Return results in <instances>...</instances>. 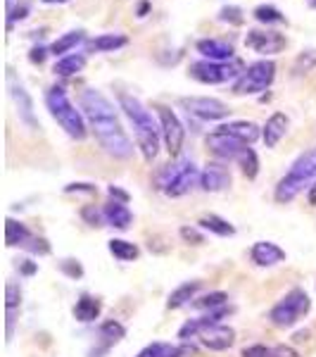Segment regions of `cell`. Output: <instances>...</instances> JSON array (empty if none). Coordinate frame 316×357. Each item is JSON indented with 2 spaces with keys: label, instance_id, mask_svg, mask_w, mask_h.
<instances>
[{
  "label": "cell",
  "instance_id": "obj_1",
  "mask_svg": "<svg viewBox=\"0 0 316 357\" xmlns=\"http://www.w3.org/2000/svg\"><path fill=\"white\" fill-rule=\"evenodd\" d=\"M81 110L84 117L88 119L90 129L102 146V151L117 160H129L134 155V143L126 136L124 126L119 124L117 110L100 91L86 89L81 93Z\"/></svg>",
  "mask_w": 316,
  "mask_h": 357
},
{
  "label": "cell",
  "instance_id": "obj_2",
  "mask_svg": "<svg viewBox=\"0 0 316 357\" xmlns=\"http://www.w3.org/2000/svg\"><path fill=\"white\" fill-rule=\"evenodd\" d=\"M119 107L129 117V122L134 124L136 134V146L141 151L145 162H152L159 153V138H162V126L155 122L152 112L143 105L138 98L129 93H119Z\"/></svg>",
  "mask_w": 316,
  "mask_h": 357
},
{
  "label": "cell",
  "instance_id": "obj_3",
  "mask_svg": "<svg viewBox=\"0 0 316 357\" xmlns=\"http://www.w3.org/2000/svg\"><path fill=\"white\" fill-rule=\"evenodd\" d=\"M312 181H316V148L302 153L292 162L288 174L276 183V191H274L276 203H292Z\"/></svg>",
  "mask_w": 316,
  "mask_h": 357
},
{
  "label": "cell",
  "instance_id": "obj_4",
  "mask_svg": "<svg viewBox=\"0 0 316 357\" xmlns=\"http://www.w3.org/2000/svg\"><path fill=\"white\" fill-rule=\"evenodd\" d=\"M45 105H48V112L53 114L55 122L65 129L67 136H72L74 141H84L88 136V126H86L81 110H77L72 105V100L67 98V91L62 86H53L45 93Z\"/></svg>",
  "mask_w": 316,
  "mask_h": 357
},
{
  "label": "cell",
  "instance_id": "obj_5",
  "mask_svg": "<svg viewBox=\"0 0 316 357\" xmlns=\"http://www.w3.org/2000/svg\"><path fill=\"white\" fill-rule=\"evenodd\" d=\"M200 174L198 167H195L191 160H176L171 165H164L162 172L155 176V183H157L159 191H164V195L169 198H181L188 191H193L195 186L200 183Z\"/></svg>",
  "mask_w": 316,
  "mask_h": 357
},
{
  "label": "cell",
  "instance_id": "obj_6",
  "mask_svg": "<svg viewBox=\"0 0 316 357\" xmlns=\"http://www.w3.org/2000/svg\"><path fill=\"white\" fill-rule=\"evenodd\" d=\"M309 310H312V301H309L307 291L292 289L274 305L271 312H269V319H271V324L278 326V329H292Z\"/></svg>",
  "mask_w": 316,
  "mask_h": 357
},
{
  "label": "cell",
  "instance_id": "obj_7",
  "mask_svg": "<svg viewBox=\"0 0 316 357\" xmlns=\"http://www.w3.org/2000/svg\"><path fill=\"white\" fill-rule=\"evenodd\" d=\"M245 72L243 62L240 60H228V62H212V60H200L191 65V77L195 82L207 84V86H216V84H228V82H238L240 74Z\"/></svg>",
  "mask_w": 316,
  "mask_h": 357
},
{
  "label": "cell",
  "instance_id": "obj_8",
  "mask_svg": "<svg viewBox=\"0 0 316 357\" xmlns=\"http://www.w3.org/2000/svg\"><path fill=\"white\" fill-rule=\"evenodd\" d=\"M276 79V65L271 60H260L252 62V65L240 74V79L233 84L235 96H255L267 91Z\"/></svg>",
  "mask_w": 316,
  "mask_h": 357
},
{
  "label": "cell",
  "instance_id": "obj_9",
  "mask_svg": "<svg viewBox=\"0 0 316 357\" xmlns=\"http://www.w3.org/2000/svg\"><path fill=\"white\" fill-rule=\"evenodd\" d=\"M155 110H157L159 126H162V141H164L166 151H169L171 158H176V155L181 153V148H183V138H186V129H183L181 119L176 117V112L171 110V107H166V105H155Z\"/></svg>",
  "mask_w": 316,
  "mask_h": 357
},
{
  "label": "cell",
  "instance_id": "obj_10",
  "mask_svg": "<svg viewBox=\"0 0 316 357\" xmlns=\"http://www.w3.org/2000/svg\"><path fill=\"white\" fill-rule=\"evenodd\" d=\"M181 107L193 117H200L205 122H216V119L228 117V105L216 98H207V96H191V98H181Z\"/></svg>",
  "mask_w": 316,
  "mask_h": 357
},
{
  "label": "cell",
  "instance_id": "obj_11",
  "mask_svg": "<svg viewBox=\"0 0 316 357\" xmlns=\"http://www.w3.org/2000/svg\"><path fill=\"white\" fill-rule=\"evenodd\" d=\"M8 89H10V96H13V100L17 105V114H19L22 122L26 126H31V129H38V119H36V112H33L31 96L26 93V89L22 86V82L15 79L13 69H8Z\"/></svg>",
  "mask_w": 316,
  "mask_h": 357
},
{
  "label": "cell",
  "instance_id": "obj_12",
  "mask_svg": "<svg viewBox=\"0 0 316 357\" xmlns=\"http://www.w3.org/2000/svg\"><path fill=\"white\" fill-rule=\"evenodd\" d=\"M245 45L260 55H276L288 45V38L278 31H260V29H252V31H248V36H245Z\"/></svg>",
  "mask_w": 316,
  "mask_h": 357
},
{
  "label": "cell",
  "instance_id": "obj_13",
  "mask_svg": "<svg viewBox=\"0 0 316 357\" xmlns=\"http://www.w3.org/2000/svg\"><path fill=\"white\" fill-rule=\"evenodd\" d=\"M207 148L219 160H238L248 146H245L243 141H238V138H233L231 134H226L223 129H219L207 136Z\"/></svg>",
  "mask_w": 316,
  "mask_h": 357
},
{
  "label": "cell",
  "instance_id": "obj_14",
  "mask_svg": "<svg viewBox=\"0 0 316 357\" xmlns=\"http://www.w3.org/2000/svg\"><path fill=\"white\" fill-rule=\"evenodd\" d=\"M200 343H203L207 350L223 353V350H228L235 343V329L228 324H214L200 333Z\"/></svg>",
  "mask_w": 316,
  "mask_h": 357
},
{
  "label": "cell",
  "instance_id": "obj_15",
  "mask_svg": "<svg viewBox=\"0 0 316 357\" xmlns=\"http://www.w3.org/2000/svg\"><path fill=\"white\" fill-rule=\"evenodd\" d=\"M200 186H203V191L207 193L226 191V188L231 186V172L221 162H210L203 169V174H200Z\"/></svg>",
  "mask_w": 316,
  "mask_h": 357
},
{
  "label": "cell",
  "instance_id": "obj_16",
  "mask_svg": "<svg viewBox=\"0 0 316 357\" xmlns=\"http://www.w3.org/2000/svg\"><path fill=\"white\" fill-rule=\"evenodd\" d=\"M250 257L257 267H276V264L285 262V250L276 245L274 241H257L250 248Z\"/></svg>",
  "mask_w": 316,
  "mask_h": 357
},
{
  "label": "cell",
  "instance_id": "obj_17",
  "mask_svg": "<svg viewBox=\"0 0 316 357\" xmlns=\"http://www.w3.org/2000/svg\"><path fill=\"white\" fill-rule=\"evenodd\" d=\"M288 126H290V119L285 117L283 112H274L271 117L267 119L262 129V138H264V146L267 148H276L281 143V138L288 134Z\"/></svg>",
  "mask_w": 316,
  "mask_h": 357
},
{
  "label": "cell",
  "instance_id": "obj_18",
  "mask_svg": "<svg viewBox=\"0 0 316 357\" xmlns=\"http://www.w3.org/2000/svg\"><path fill=\"white\" fill-rule=\"evenodd\" d=\"M198 53L205 55V60L212 62H228L233 60V45L226 41H216V38H203L198 41Z\"/></svg>",
  "mask_w": 316,
  "mask_h": 357
},
{
  "label": "cell",
  "instance_id": "obj_19",
  "mask_svg": "<svg viewBox=\"0 0 316 357\" xmlns=\"http://www.w3.org/2000/svg\"><path fill=\"white\" fill-rule=\"evenodd\" d=\"M102 215H105V224L119 229V231H126L134 222V215L126 207V203H119V200H110L105 207H102Z\"/></svg>",
  "mask_w": 316,
  "mask_h": 357
},
{
  "label": "cell",
  "instance_id": "obj_20",
  "mask_svg": "<svg viewBox=\"0 0 316 357\" xmlns=\"http://www.w3.org/2000/svg\"><path fill=\"white\" fill-rule=\"evenodd\" d=\"M100 312H102V303L97 301L95 296H90V293H81L77 305H74V317H77V321H81V324L95 321L97 317H100Z\"/></svg>",
  "mask_w": 316,
  "mask_h": 357
},
{
  "label": "cell",
  "instance_id": "obj_21",
  "mask_svg": "<svg viewBox=\"0 0 316 357\" xmlns=\"http://www.w3.org/2000/svg\"><path fill=\"white\" fill-rule=\"evenodd\" d=\"M129 38L124 33H100V36L86 41V50L88 53H114V50L124 48Z\"/></svg>",
  "mask_w": 316,
  "mask_h": 357
},
{
  "label": "cell",
  "instance_id": "obj_22",
  "mask_svg": "<svg viewBox=\"0 0 316 357\" xmlns=\"http://www.w3.org/2000/svg\"><path fill=\"white\" fill-rule=\"evenodd\" d=\"M31 238H33V234L29 231L26 224L17 222V220H13V217L5 220V245L8 248H17V245L26 248L29 243H31Z\"/></svg>",
  "mask_w": 316,
  "mask_h": 357
},
{
  "label": "cell",
  "instance_id": "obj_23",
  "mask_svg": "<svg viewBox=\"0 0 316 357\" xmlns=\"http://www.w3.org/2000/svg\"><path fill=\"white\" fill-rule=\"evenodd\" d=\"M200 289H203V281H186V284H181L179 289H174L169 293V298H166V310H179L183 305L195 301Z\"/></svg>",
  "mask_w": 316,
  "mask_h": 357
},
{
  "label": "cell",
  "instance_id": "obj_24",
  "mask_svg": "<svg viewBox=\"0 0 316 357\" xmlns=\"http://www.w3.org/2000/svg\"><path fill=\"white\" fill-rule=\"evenodd\" d=\"M219 129H223L226 134H231L233 138H238V141H243L245 146L255 143L257 138L262 136L260 126H257L255 122H228V124L219 126Z\"/></svg>",
  "mask_w": 316,
  "mask_h": 357
},
{
  "label": "cell",
  "instance_id": "obj_25",
  "mask_svg": "<svg viewBox=\"0 0 316 357\" xmlns=\"http://www.w3.org/2000/svg\"><path fill=\"white\" fill-rule=\"evenodd\" d=\"M198 229H203V231H210L214 236H221V238H228V236L235 234V227L228 220H223L219 215H203L198 220Z\"/></svg>",
  "mask_w": 316,
  "mask_h": 357
},
{
  "label": "cell",
  "instance_id": "obj_26",
  "mask_svg": "<svg viewBox=\"0 0 316 357\" xmlns=\"http://www.w3.org/2000/svg\"><path fill=\"white\" fill-rule=\"evenodd\" d=\"M107 250H110L114 260H119V262H134L138 260V255H141L138 245L124 238H112L110 243H107Z\"/></svg>",
  "mask_w": 316,
  "mask_h": 357
},
{
  "label": "cell",
  "instance_id": "obj_27",
  "mask_svg": "<svg viewBox=\"0 0 316 357\" xmlns=\"http://www.w3.org/2000/svg\"><path fill=\"white\" fill-rule=\"evenodd\" d=\"M84 67H86V55L77 53V55H65V57H60L53 72L57 74V77H74V74H79Z\"/></svg>",
  "mask_w": 316,
  "mask_h": 357
},
{
  "label": "cell",
  "instance_id": "obj_28",
  "mask_svg": "<svg viewBox=\"0 0 316 357\" xmlns=\"http://www.w3.org/2000/svg\"><path fill=\"white\" fill-rule=\"evenodd\" d=\"M226 303H228L226 293H223V291H212V293H207V296H203V298H195L191 305H193V307H198V310H207V312H212V310L226 307Z\"/></svg>",
  "mask_w": 316,
  "mask_h": 357
},
{
  "label": "cell",
  "instance_id": "obj_29",
  "mask_svg": "<svg viewBox=\"0 0 316 357\" xmlns=\"http://www.w3.org/2000/svg\"><path fill=\"white\" fill-rule=\"evenodd\" d=\"M84 38H86L84 31H69V33L60 36L53 45H50V53H53V55H65V53H69V50L77 48V45L81 43Z\"/></svg>",
  "mask_w": 316,
  "mask_h": 357
},
{
  "label": "cell",
  "instance_id": "obj_30",
  "mask_svg": "<svg viewBox=\"0 0 316 357\" xmlns=\"http://www.w3.org/2000/svg\"><path fill=\"white\" fill-rule=\"evenodd\" d=\"M255 20L260 24H283L285 17L281 10H276L274 5H257L255 8Z\"/></svg>",
  "mask_w": 316,
  "mask_h": 357
},
{
  "label": "cell",
  "instance_id": "obj_31",
  "mask_svg": "<svg viewBox=\"0 0 316 357\" xmlns=\"http://www.w3.org/2000/svg\"><path fill=\"white\" fill-rule=\"evenodd\" d=\"M235 162L240 165V169H243V174L248 178H257V174H260V160H257V153L252 148H245L243 155Z\"/></svg>",
  "mask_w": 316,
  "mask_h": 357
},
{
  "label": "cell",
  "instance_id": "obj_32",
  "mask_svg": "<svg viewBox=\"0 0 316 357\" xmlns=\"http://www.w3.org/2000/svg\"><path fill=\"white\" fill-rule=\"evenodd\" d=\"M100 336L112 343H117L126 336V329H124V324H119V321L107 319V321H102V326H100Z\"/></svg>",
  "mask_w": 316,
  "mask_h": 357
},
{
  "label": "cell",
  "instance_id": "obj_33",
  "mask_svg": "<svg viewBox=\"0 0 316 357\" xmlns=\"http://www.w3.org/2000/svg\"><path fill=\"white\" fill-rule=\"evenodd\" d=\"M316 67V50H304V53L297 55L295 65H292V72L295 74H307L312 72V69Z\"/></svg>",
  "mask_w": 316,
  "mask_h": 357
},
{
  "label": "cell",
  "instance_id": "obj_34",
  "mask_svg": "<svg viewBox=\"0 0 316 357\" xmlns=\"http://www.w3.org/2000/svg\"><path fill=\"white\" fill-rule=\"evenodd\" d=\"M29 10H31V5H29V3L13 5V0H8V29H13L15 22L26 20V17H29Z\"/></svg>",
  "mask_w": 316,
  "mask_h": 357
},
{
  "label": "cell",
  "instance_id": "obj_35",
  "mask_svg": "<svg viewBox=\"0 0 316 357\" xmlns=\"http://www.w3.org/2000/svg\"><path fill=\"white\" fill-rule=\"evenodd\" d=\"M219 22H223V24H233V26H240L245 22L243 17V10L235 8V5H226V8L219 10Z\"/></svg>",
  "mask_w": 316,
  "mask_h": 357
},
{
  "label": "cell",
  "instance_id": "obj_36",
  "mask_svg": "<svg viewBox=\"0 0 316 357\" xmlns=\"http://www.w3.org/2000/svg\"><path fill=\"white\" fill-rule=\"evenodd\" d=\"M19 305H22V289L10 281V284L5 286V310H8V312H15Z\"/></svg>",
  "mask_w": 316,
  "mask_h": 357
},
{
  "label": "cell",
  "instance_id": "obj_37",
  "mask_svg": "<svg viewBox=\"0 0 316 357\" xmlns=\"http://www.w3.org/2000/svg\"><path fill=\"white\" fill-rule=\"evenodd\" d=\"M179 234H181V238L186 241L188 245H203L205 243L203 231H200V229H195V227H181Z\"/></svg>",
  "mask_w": 316,
  "mask_h": 357
},
{
  "label": "cell",
  "instance_id": "obj_38",
  "mask_svg": "<svg viewBox=\"0 0 316 357\" xmlns=\"http://www.w3.org/2000/svg\"><path fill=\"white\" fill-rule=\"evenodd\" d=\"M240 357H274V345H248V348H243Z\"/></svg>",
  "mask_w": 316,
  "mask_h": 357
},
{
  "label": "cell",
  "instance_id": "obj_39",
  "mask_svg": "<svg viewBox=\"0 0 316 357\" xmlns=\"http://www.w3.org/2000/svg\"><path fill=\"white\" fill-rule=\"evenodd\" d=\"M81 217L90 224V227H100V224L105 222V215H102V210H95V207H84Z\"/></svg>",
  "mask_w": 316,
  "mask_h": 357
},
{
  "label": "cell",
  "instance_id": "obj_40",
  "mask_svg": "<svg viewBox=\"0 0 316 357\" xmlns=\"http://www.w3.org/2000/svg\"><path fill=\"white\" fill-rule=\"evenodd\" d=\"M60 269L69 276V279H81L84 276V267L77 260H65L60 264Z\"/></svg>",
  "mask_w": 316,
  "mask_h": 357
},
{
  "label": "cell",
  "instance_id": "obj_41",
  "mask_svg": "<svg viewBox=\"0 0 316 357\" xmlns=\"http://www.w3.org/2000/svg\"><path fill=\"white\" fill-rule=\"evenodd\" d=\"M166 345L169 343H150V345H145V348H143L136 357H164Z\"/></svg>",
  "mask_w": 316,
  "mask_h": 357
},
{
  "label": "cell",
  "instance_id": "obj_42",
  "mask_svg": "<svg viewBox=\"0 0 316 357\" xmlns=\"http://www.w3.org/2000/svg\"><path fill=\"white\" fill-rule=\"evenodd\" d=\"M26 250H31L33 255H48L50 245H48V241H45V238H36V236H33L31 243L26 245Z\"/></svg>",
  "mask_w": 316,
  "mask_h": 357
},
{
  "label": "cell",
  "instance_id": "obj_43",
  "mask_svg": "<svg viewBox=\"0 0 316 357\" xmlns=\"http://www.w3.org/2000/svg\"><path fill=\"white\" fill-rule=\"evenodd\" d=\"M65 193H88V195H95L97 188L93 183H69L65 186Z\"/></svg>",
  "mask_w": 316,
  "mask_h": 357
},
{
  "label": "cell",
  "instance_id": "obj_44",
  "mask_svg": "<svg viewBox=\"0 0 316 357\" xmlns=\"http://www.w3.org/2000/svg\"><path fill=\"white\" fill-rule=\"evenodd\" d=\"M274 357H302L300 353H297L295 348H290V345H274Z\"/></svg>",
  "mask_w": 316,
  "mask_h": 357
},
{
  "label": "cell",
  "instance_id": "obj_45",
  "mask_svg": "<svg viewBox=\"0 0 316 357\" xmlns=\"http://www.w3.org/2000/svg\"><path fill=\"white\" fill-rule=\"evenodd\" d=\"M107 193H110L112 200H119V203H129V198H131V195L126 191H122L119 186H110V188H107Z\"/></svg>",
  "mask_w": 316,
  "mask_h": 357
},
{
  "label": "cell",
  "instance_id": "obj_46",
  "mask_svg": "<svg viewBox=\"0 0 316 357\" xmlns=\"http://www.w3.org/2000/svg\"><path fill=\"white\" fill-rule=\"evenodd\" d=\"M45 55H48V50L38 45V48H33V50H31V55H29V60H31L33 65H41V62L45 60Z\"/></svg>",
  "mask_w": 316,
  "mask_h": 357
},
{
  "label": "cell",
  "instance_id": "obj_47",
  "mask_svg": "<svg viewBox=\"0 0 316 357\" xmlns=\"http://www.w3.org/2000/svg\"><path fill=\"white\" fill-rule=\"evenodd\" d=\"M186 355V350L183 348H176V345H166V350H164V357H183Z\"/></svg>",
  "mask_w": 316,
  "mask_h": 357
},
{
  "label": "cell",
  "instance_id": "obj_48",
  "mask_svg": "<svg viewBox=\"0 0 316 357\" xmlns=\"http://www.w3.org/2000/svg\"><path fill=\"white\" fill-rule=\"evenodd\" d=\"M19 269H22V274L31 276L33 272H36V264H33V262H29V260H24V262L19 264Z\"/></svg>",
  "mask_w": 316,
  "mask_h": 357
},
{
  "label": "cell",
  "instance_id": "obj_49",
  "mask_svg": "<svg viewBox=\"0 0 316 357\" xmlns=\"http://www.w3.org/2000/svg\"><path fill=\"white\" fill-rule=\"evenodd\" d=\"M292 341L295 343H304V341H309V331L304 329V331H297L295 336H292Z\"/></svg>",
  "mask_w": 316,
  "mask_h": 357
},
{
  "label": "cell",
  "instance_id": "obj_50",
  "mask_svg": "<svg viewBox=\"0 0 316 357\" xmlns=\"http://www.w3.org/2000/svg\"><path fill=\"white\" fill-rule=\"evenodd\" d=\"M309 203L316 205V181H314V186H309Z\"/></svg>",
  "mask_w": 316,
  "mask_h": 357
},
{
  "label": "cell",
  "instance_id": "obj_51",
  "mask_svg": "<svg viewBox=\"0 0 316 357\" xmlns=\"http://www.w3.org/2000/svg\"><path fill=\"white\" fill-rule=\"evenodd\" d=\"M148 10H150V5H148V3H141V8H138V17H145Z\"/></svg>",
  "mask_w": 316,
  "mask_h": 357
},
{
  "label": "cell",
  "instance_id": "obj_52",
  "mask_svg": "<svg viewBox=\"0 0 316 357\" xmlns=\"http://www.w3.org/2000/svg\"><path fill=\"white\" fill-rule=\"evenodd\" d=\"M43 3H48V5H53V3H69V0H43Z\"/></svg>",
  "mask_w": 316,
  "mask_h": 357
},
{
  "label": "cell",
  "instance_id": "obj_53",
  "mask_svg": "<svg viewBox=\"0 0 316 357\" xmlns=\"http://www.w3.org/2000/svg\"><path fill=\"white\" fill-rule=\"evenodd\" d=\"M312 8H316V0H312Z\"/></svg>",
  "mask_w": 316,
  "mask_h": 357
}]
</instances>
